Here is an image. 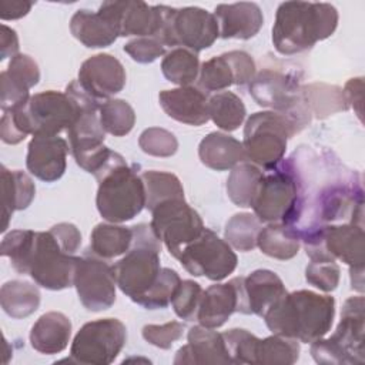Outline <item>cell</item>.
<instances>
[{"mask_svg":"<svg viewBox=\"0 0 365 365\" xmlns=\"http://www.w3.org/2000/svg\"><path fill=\"white\" fill-rule=\"evenodd\" d=\"M202 295V288L198 282L192 279H184L178 285L171 304L177 317L185 321H194L197 318V311L200 299Z\"/></svg>","mask_w":365,"mask_h":365,"instance_id":"f6af8a7d","label":"cell"},{"mask_svg":"<svg viewBox=\"0 0 365 365\" xmlns=\"http://www.w3.org/2000/svg\"><path fill=\"white\" fill-rule=\"evenodd\" d=\"M214 16L222 38L248 40L259 31L264 23L259 6L251 1L218 4Z\"/></svg>","mask_w":365,"mask_h":365,"instance_id":"cb8c5ba5","label":"cell"},{"mask_svg":"<svg viewBox=\"0 0 365 365\" xmlns=\"http://www.w3.org/2000/svg\"><path fill=\"white\" fill-rule=\"evenodd\" d=\"M133 227L110 224H97L91 231L90 250L94 255L110 259L125 254L133 242Z\"/></svg>","mask_w":365,"mask_h":365,"instance_id":"1f68e13d","label":"cell"},{"mask_svg":"<svg viewBox=\"0 0 365 365\" xmlns=\"http://www.w3.org/2000/svg\"><path fill=\"white\" fill-rule=\"evenodd\" d=\"M19 37L17 33L7 27L6 24H1V33H0V60H6L7 57H14L19 53Z\"/></svg>","mask_w":365,"mask_h":365,"instance_id":"6f0895ef","label":"cell"},{"mask_svg":"<svg viewBox=\"0 0 365 365\" xmlns=\"http://www.w3.org/2000/svg\"><path fill=\"white\" fill-rule=\"evenodd\" d=\"M364 297H351L344 302L341 321L334 334L311 344V355L318 364H364Z\"/></svg>","mask_w":365,"mask_h":365,"instance_id":"52a82bcc","label":"cell"},{"mask_svg":"<svg viewBox=\"0 0 365 365\" xmlns=\"http://www.w3.org/2000/svg\"><path fill=\"white\" fill-rule=\"evenodd\" d=\"M14 80L24 84L27 88L34 87L40 80V70L37 63L27 54L14 56L6 70Z\"/></svg>","mask_w":365,"mask_h":365,"instance_id":"f907efd6","label":"cell"},{"mask_svg":"<svg viewBox=\"0 0 365 365\" xmlns=\"http://www.w3.org/2000/svg\"><path fill=\"white\" fill-rule=\"evenodd\" d=\"M298 133L295 124L275 111L254 113L244 127L242 145L247 158L265 170L278 165L285 154L288 140Z\"/></svg>","mask_w":365,"mask_h":365,"instance_id":"9c48e42d","label":"cell"},{"mask_svg":"<svg viewBox=\"0 0 365 365\" xmlns=\"http://www.w3.org/2000/svg\"><path fill=\"white\" fill-rule=\"evenodd\" d=\"M184 325L178 321H170L163 325H145L143 328V338L161 349H168L182 336Z\"/></svg>","mask_w":365,"mask_h":365,"instance_id":"c3c4849f","label":"cell"},{"mask_svg":"<svg viewBox=\"0 0 365 365\" xmlns=\"http://www.w3.org/2000/svg\"><path fill=\"white\" fill-rule=\"evenodd\" d=\"M151 212V230L175 258L205 228L200 214L184 198L167 200Z\"/></svg>","mask_w":365,"mask_h":365,"instance_id":"9a60e30c","label":"cell"},{"mask_svg":"<svg viewBox=\"0 0 365 365\" xmlns=\"http://www.w3.org/2000/svg\"><path fill=\"white\" fill-rule=\"evenodd\" d=\"M133 232L130 250L113 265V271L117 287L137 304L160 277L161 241L148 224L134 225Z\"/></svg>","mask_w":365,"mask_h":365,"instance_id":"5b68a950","label":"cell"},{"mask_svg":"<svg viewBox=\"0 0 365 365\" xmlns=\"http://www.w3.org/2000/svg\"><path fill=\"white\" fill-rule=\"evenodd\" d=\"M70 336V319L63 312L50 311L43 314L31 327L30 344L37 352L53 355L67 348Z\"/></svg>","mask_w":365,"mask_h":365,"instance_id":"83f0119b","label":"cell"},{"mask_svg":"<svg viewBox=\"0 0 365 365\" xmlns=\"http://www.w3.org/2000/svg\"><path fill=\"white\" fill-rule=\"evenodd\" d=\"M224 56L227 57L232 68L234 84L244 86L247 83H251V80L255 77V63L252 57L248 53L240 50L224 53Z\"/></svg>","mask_w":365,"mask_h":365,"instance_id":"816d5d0a","label":"cell"},{"mask_svg":"<svg viewBox=\"0 0 365 365\" xmlns=\"http://www.w3.org/2000/svg\"><path fill=\"white\" fill-rule=\"evenodd\" d=\"M311 259H341L349 269L364 268V225L329 224L301 235Z\"/></svg>","mask_w":365,"mask_h":365,"instance_id":"4fadbf2b","label":"cell"},{"mask_svg":"<svg viewBox=\"0 0 365 365\" xmlns=\"http://www.w3.org/2000/svg\"><path fill=\"white\" fill-rule=\"evenodd\" d=\"M336 26L338 11L329 3L285 1L277 9L272 43L281 54H297L332 36Z\"/></svg>","mask_w":365,"mask_h":365,"instance_id":"3957f363","label":"cell"},{"mask_svg":"<svg viewBox=\"0 0 365 365\" xmlns=\"http://www.w3.org/2000/svg\"><path fill=\"white\" fill-rule=\"evenodd\" d=\"M48 231L56 238L61 250L70 255H74L81 245V234L74 224L60 222L53 225Z\"/></svg>","mask_w":365,"mask_h":365,"instance_id":"f5cc1de1","label":"cell"},{"mask_svg":"<svg viewBox=\"0 0 365 365\" xmlns=\"http://www.w3.org/2000/svg\"><path fill=\"white\" fill-rule=\"evenodd\" d=\"M140 175L145 190V208L150 211L167 200L184 198V188L177 175L155 170L144 171Z\"/></svg>","mask_w":365,"mask_h":365,"instance_id":"d590c367","label":"cell"},{"mask_svg":"<svg viewBox=\"0 0 365 365\" xmlns=\"http://www.w3.org/2000/svg\"><path fill=\"white\" fill-rule=\"evenodd\" d=\"M341 269L334 259H311L305 268L307 281L324 292L336 289Z\"/></svg>","mask_w":365,"mask_h":365,"instance_id":"bcb514c9","label":"cell"},{"mask_svg":"<svg viewBox=\"0 0 365 365\" xmlns=\"http://www.w3.org/2000/svg\"><path fill=\"white\" fill-rule=\"evenodd\" d=\"M222 338L232 364H255V351L259 338L242 328L222 332Z\"/></svg>","mask_w":365,"mask_h":365,"instance_id":"7bdbcfd3","label":"cell"},{"mask_svg":"<svg viewBox=\"0 0 365 365\" xmlns=\"http://www.w3.org/2000/svg\"><path fill=\"white\" fill-rule=\"evenodd\" d=\"M1 191H3V225L4 232L14 211L26 210L36 195L33 180L20 170H7L1 165Z\"/></svg>","mask_w":365,"mask_h":365,"instance_id":"f1b7e54d","label":"cell"},{"mask_svg":"<svg viewBox=\"0 0 365 365\" xmlns=\"http://www.w3.org/2000/svg\"><path fill=\"white\" fill-rule=\"evenodd\" d=\"M177 259L191 275L211 281L227 278L238 264L232 247L208 228H204L192 242L184 247Z\"/></svg>","mask_w":365,"mask_h":365,"instance_id":"2e32d148","label":"cell"},{"mask_svg":"<svg viewBox=\"0 0 365 365\" xmlns=\"http://www.w3.org/2000/svg\"><path fill=\"white\" fill-rule=\"evenodd\" d=\"M138 145L148 155L171 157L177 153L178 141L171 131L160 127H150L140 134Z\"/></svg>","mask_w":365,"mask_h":365,"instance_id":"ee69618b","label":"cell"},{"mask_svg":"<svg viewBox=\"0 0 365 365\" xmlns=\"http://www.w3.org/2000/svg\"><path fill=\"white\" fill-rule=\"evenodd\" d=\"M180 284L181 278L177 274V271L171 268H161L157 282L150 288V291L144 297L138 299L137 304L147 309L165 308L171 302Z\"/></svg>","mask_w":365,"mask_h":365,"instance_id":"b9f144b4","label":"cell"},{"mask_svg":"<svg viewBox=\"0 0 365 365\" xmlns=\"http://www.w3.org/2000/svg\"><path fill=\"white\" fill-rule=\"evenodd\" d=\"M77 101V100H76ZM78 115L67 130L70 151L84 171L97 175L113 155V150L104 145L106 131L97 114L100 106L90 101H77Z\"/></svg>","mask_w":365,"mask_h":365,"instance_id":"7c38bea8","label":"cell"},{"mask_svg":"<svg viewBox=\"0 0 365 365\" xmlns=\"http://www.w3.org/2000/svg\"><path fill=\"white\" fill-rule=\"evenodd\" d=\"M362 90H364V81L361 77L351 78L342 90L346 106L354 107L359 118L362 115Z\"/></svg>","mask_w":365,"mask_h":365,"instance_id":"db71d44e","label":"cell"},{"mask_svg":"<svg viewBox=\"0 0 365 365\" xmlns=\"http://www.w3.org/2000/svg\"><path fill=\"white\" fill-rule=\"evenodd\" d=\"M33 7V1L26 0H0V19L16 20L26 16Z\"/></svg>","mask_w":365,"mask_h":365,"instance_id":"9f6ffc18","label":"cell"},{"mask_svg":"<svg viewBox=\"0 0 365 365\" xmlns=\"http://www.w3.org/2000/svg\"><path fill=\"white\" fill-rule=\"evenodd\" d=\"M302 93L308 110L314 111L317 117H325L348 108L344 93L338 87L311 84L308 87H302Z\"/></svg>","mask_w":365,"mask_h":365,"instance_id":"ab89813d","label":"cell"},{"mask_svg":"<svg viewBox=\"0 0 365 365\" xmlns=\"http://www.w3.org/2000/svg\"><path fill=\"white\" fill-rule=\"evenodd\" d=\"M198 155L205 167L215 171L231 170L248 160L242 143L218 131H212L201 140Z\"/></svg>","mask_w":365,"mask_h":365,"instance_id":"4316f807","label":"cell"},{"mask_svg":"<svg viewBox=\"0 0 365 365\" xmlns=\"http://www.w3.org/2000/svg\"><path fill=\"white\" fill-rule=\"evenodd\" d=\"M96 178L98 181L96 204L106 221L113 224L130 221L145 207L141 175L128 167L118 153L114 151L111 160Z\"/></svg>","mask_w":365,"mask_h":365,"instance_id":"277c9868","label":"cell"},{"mask_svg":"<svg viewBox=\"0 0 365 365\" xmlns=\"http://www.w3.org/2000/svg\"><path fill=\"white\" fill-rule=\"evenodd\" d=\"M261 228V221L255 214H235L225 224V241L238 251H251L257 247V238Z\"/></svg>","mask_w":365,"mask_h":365,"instance_id":"74e56055","label":"cell"},{"mask_svg":"<svg viewBox=\"0 0 365 365\" xmlns=\"http://www.w3.org/2000/svg\"><path fill=\"white\" fill-rule=\"evenodd\" d=\"M0 304L9 317L21 319L37 311L40 305V291L27 281H7L0 289Z\"/></svg>","mask_w":365,"mask_h":365,"instance_id":"4dcf8cb0","label":"cell"},{"mask_svg":"<svg viewBox=\"0 0 365 365\" xmlns=\"http://www.w3.org/2000/svg\"><path fill=\"white\" fill-rule=\"evenodd\" d=\"M100 123L106 133L114 137L128 134L135 124V113L133 107L121 98H110L100 106Z\"/></svg>","mask_w":365,"mask_h":365,"instance_id":"f35d334b","label":"cell"},{"mask_svg":"<svg viewBox=\"0 0 365 365\" xmlns=\"http://www.w3.org/2000/svg\"><path fill=\"white\" fill-rule=\"evenodd\" d=\"M234 312H237V289L231 279L202 291L195 319L200 325L215 329L224 325Z\"/></svg>","mask_w":365,"mask_h":365,"instance_id":"d4e9b609","label":"cell"},{"mask_svg":"<svg viewBox=\"0 0 365 365\" xmlns=\"http://www.w3.org/2000/svg\"><path fill=\"white\" fill-rule=\"evenodd\" d=\"M0 137L6 144H11V145L19 144L26 138V135L17 127L11 113L9 111H3L1 123H0Z\"/></svg>","mask_w":365,"mask_h":365,"instance_id":"11a10c76","label":"cell"},{"mask_svg":"<svg viewBox=\"0 0 365 365\" xmlns=\"http://www.w3.org/2000/svg\"><path fill=\"white\" fill-rule=\"evenodd\" d=\"M187 345L181 346L174 358V364H232L222 334L212 328L195 325L188 331Z\"/></svg>","mask_w":365,"mask_h":365,"instance_id":"7402d4cb","label":"cell"},{"mask_svg":"<svg viewBox=\"0 0 365 365\" xmlns=\"http://www.w3.org/2000/svg\"><path fill=\"white\" fill-rule=\"evenodd\" d=\"M70 31L90 48L108 47L120 37L113 20L100 10H77L70 20Z\"/></svg>","mask_w":365,"mask_h":365,"instance_id":"484cf974","label":"cell"},{"mask_svg":"<svg viewBox=\"0 0 365 365\" xmlns=\"http://www.w3.org/2000/svg\"><path fill=\"white\" fill-rule=\"evenodd\" d=\"M299 358V344L294 338L274 334L259 339L255 351L257 365H291Z\"/></svg>","mask_w":365,"mask_h":365,"instance_id":"8d00e7d4","label":"cell"},{"mask_svg":"<svg viewBox=\"0 0 365 365\" xmlns=\"http://www.w3.org/2000/svg\"><path fill=\"white\" fill-rule=\"evenodd\" d=\"M73 285L80 302L88 311H104L115 302L117 282L113 267L94 254L77 257Z\"/></svg>","mask_w":365,"mask_h":365,"instance_id":"e0dca14e","label":"cell"},{"mask_svg":"<svg viewBox=\"0 0 365 365\" xmlns=\"http://www.w3.org/2000/svg\"><path fill=\"white\" fill-rule=\"evenodd\" d=\"M158 100L165 114L178 123L198 127L210 120L208 97L198 87L164 90L158 94Z\"/></svg>","mask_w":365,"mask_h":365,"instance_id":"603a6c76","label":"cell"},{"mask_svg":"<svg viewBox=\"0 0 365 365\" xmlns=\"http://www.w3.org/2000/svg\"><path fill=\"white\" fill-rule=\"evenodd\" d=\"M334 317V297L299 289L285 292L268 308L262 318L272 334L312 344L327 335Z\"/></svg>","mask_w":365,"mask_h":365,"instance_id":"7a4b0ae2","label":"cell"},{"mask_svg":"<svg viewBox=\"0 0 365 365\" xmlns=\"http://www.w3.org/2000/svg\"><path fill=\"white\" fill-rule=\"evenodd\" d=\"M70 145L58 135H33L27 147V170L46 182L57 181L67 167Z\"/></svg>","mask_w":365,"mask_h":365,"instance_id":"44dd1931","label":"cell"},{"mask_svg":"<svg viewBox=\"0 0 365 365\" xmlns=\"http://www.w3.org/2000/svg\"><path fill=\"white\" fill-rule=\"evenodd\" d=\"M161 71L168 81L180 87L190 86L197 80L200 73L198 56L188 48L177 47L163 58Z\"/></svg>","mask_w":365,"mask_h":365,"instance_id":"e575fe53","label":"cell"},{"mask_svg":"<svg viewBox=\"0 0 365 365\" xmlns=\"http://www.w3.org/2000/svg\"><path fill=\"white\" fill-rule=\"evenodd\" d=\"M262 173L264 171L252 163L244 161L235 165L227 180V194L230 200L238 207H251Z\"/></svg>","mask_w":365,"mask_h":365,"instance_id":"d6a6232c","label":"cell"},{"mask_svg":"<svg viewBox=\"0 0 365 365\" xmlns=\"http://www.w3.org/2000/svg\"><path fill=\"white\" fill-rule=\"evenodd\" d=\"M237 289V312L264 317L287 289L282 279L269 269H257L248 277L232 278Z\"/></svg>","mask_w":365,"mask_h":365,"instance_id":"ac0fdd59","label":"cell"},{"mask_svg":"<svg viewBox=\"0 0 365 365\" xmlns=\"http://www.w3.org/2000/svg\"><path fill=\"white\" fill-rule=\"evenodd\" d=\"M301 240L298 232L282 222H269L262 227L258 238L257 247L265 255L275 259H291L298 254Z\"/></svg>","mask_w":365,"mask_h":365,"instance_id":"f546056e","label":"cell"},{"mask_svg":"<svg viewBox=\"0 0 365 365\" xmlns=\"http://www.w3.org/2000/svg\"><path fill=\"white\" fill-rule=\"evenodd\" d=\"M0 252L17 272L30 275L46 289L73 285L77 257L64 252L50 231L13 230L3 237Z\"/></svg>","mask_w":365,"mask_h":365,"instance_id":"6da1fadb","label":"cell"},{"mask_svg":"<svg viewBox=\"0 0 365 365\" xmlns=\"http://www.w3.org/2000/svg\"><path fill=\"white\" fill-rule=\"evenodd\" d=\"M124 51L137 63H153L165 54V46L157 37H138L124 46Z\"/></svg>","mask_w":365,"mask_h":365,"instance_id":"681fc988","label":"cell"},{"mask_svg":"<svg viewBox=\"0 0 365 365\" xmlns=\"http://www.w3.org/2000/svg\"><path fill=\"white\" fill-rule=\"evenodd\" d=\"M262 173L251 202L261 222H282L291 225L299 200V178L292 158Z\"/></svg>","mask_w":365,"mask_h":365,"instance_id":"8992f818","label":"cell"},{"mask_svg":"<svg viewBox=\"0 0 365 365\" xmlns=\"http://www.w3.org/2000/svg\"><path fill=\"white\" fill-rule=\"evenodd\" d=\"M98 10L113 20L120 37H157L163 23L161 7L144 1H104Z\"/></svg>","mask_w":365,"mask_h":365,"instance_id":"ffe728a7","label":"cell"},{"mask_svg":"<svg viewBox=\"0 0 365 365\" xmlns=\"http://www.w3.org/2000/svg\"><path fill=\"white\" fill-rule=\"evenodd\" d=\"M78 84L97 103L103 104L125 86V70L111 54H96L83 61Z\"/></svg>","mask_w":365,"mask_h":365,"instance_id":"d6986e66","label":"cell"},{"mask_svg":"<svg viewBox=\"0 0 365 365\" xmlns=\"http://www.w3.org/2000/svg\"><path fill=\"white\" fill-rule=\"evenodd\" d=\"M163 23L157 38L164 46H182L194 53L208 48L220 36L217 19L201 7L160 6Z\"/></svg>","mask_w":365,"mask_h":365,"instance_id":"30bf717a","label":"cell"},{"mask_svg":"<svg viewBox=\"0 0 365 365\" xmlns=\"http://www.w3.org/2000/svg\"><path fill=\"white\" fill-rule=\"evenodd\" d=\"M80 106L68 93L54 90L41 91L11 113L17 127L27 137L33 135H58L67 131L78 115Z\"/></svg>","mask_w":365,"mask_h":365,"instance_id":"ba28073f","label":"cell"},{"mask_svg":"<svg viewBox=\"0 0 365 365\" xmlns=\"http://www.w3.org/2000/svg\"><path fill=\"white\" fill-rule=\"evenodd\" d=\"M208 114L224 131H235L244 121L247 110L242 100L232 91H221L208 98Z\"/></svg>","mask_w":365,"mask_h":365,"instance_id":"836d02e7","label":"cell"},{"mask_svg":"<svg viewBox=\"0 0 365 365\" xmlns=\"http://www.w3.org/2000/svg\"><path fill=\"white\" fill-rule=\"evenodd\" d=\"M234 84L232 68L224 54L202 63L198 73V88L204 93L221 91Z\"/></svg>","mask_w":365,"mask_h":365,"instance_id":"60d3db41","label":"cell"},{"mask_svg":"<svg viewBox=\"0 0 365 365\" xmlns=\"http://www.w3.org/2000/svg\"><path fill=\"white\" fill-rule=\"evenodd\" d=\"M0 107L3 111H13L30 98V88L14 80L6 70L0 74Z\"/></svg>","mask_w":365,"mask_h":365,"instance_id":"7dc6e473","label":"cell"},{"mask_svg":"<svg viewBox=\"0 0 365 365\" xmlns=\"http://www.w3.org/2000/svg\"><path fill=\"white\" fill-rule=\"evenodd\" d=\"M125 338V325L117 318L87 322L73 339L70 361L84 365H108L118 356Z\"/></svg>","mask_w":365,"mask_h":365,"instance_id":"5bb4252c","label":"cell"},{"mask_svg":"<svg viewBox=\"0 0 365 365\" xmlns=\"http://www.w3.org/2000/svg\"><path fill=\"white\" fill-rule=\"evenodd\" d=\"M250 94L258 106L272 108L275 113L288 117L298 131L309 123V110L302 87L292 74L265 68L251 80Z\"/></svg>","mask_w":365,"mask_h":365,"instance_id":"8fae6325","label":"cell"}]
</instances>
